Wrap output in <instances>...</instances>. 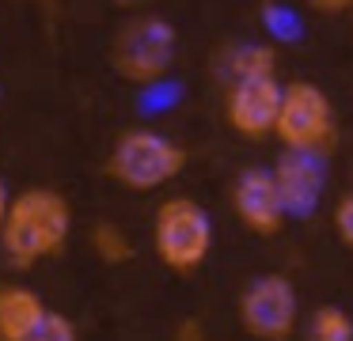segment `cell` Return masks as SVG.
Instances as JSON below:
<instances>
[{"label": "cell", "instance_id": "1", "mask_svg": "<svg viewBox=\"0 0 353 341\" xmlns=\"http://www.w3.org/2000/svg\"><path fill=\"white\" fill-rule=\"evenodd\" d=\"M72 235V209L65 194L50 186H27L12 197L4 227H0V247L12 269H34L46 258H57Z\"/></svg>", "mask_w": 353, "mask_h": 341}, {"label": "cell", "instance_id": "2", "mask_svg": "<svg viewBox=\"0 0 353 341\" xmlns=\"http://www.w3.org/2000/svg\"><path fill=\"white\" fill-rule=\"evenodd\" d=\"M186 167V152L183 144H175L171 136L156 133V129H125L114 141L107 156V174L125 189H148L168 186L171 178H179Z\"/></svg>", "mask_w": 353, "mask_h": 341}, {"label": "cell", "instance_id": "3", "mask_svg": "<svg viewBox=\"0 0 353 341\" xmlns=\"http://www.w3.org/2000/svg\"><path fill=\"white\" fill-rule=\"evenodd\" d=\"M152 250L163 269L194 273L213 250V216L194 197H168L152 216Z\"/></svg>", "mask_w": 353, "mask_h": 341}, {"label": "cell", "instance_id": "4", "mask_svg": "<svg viewBox=\"0 0 353 341\" xmlns=\"http://www.w3.org/2000/svg\"><path fill=\"white\" fill-rule=\"evenodd\" d=\"M179 53V30L163 15H137L110 42V68L125 83H160L171 72Z\"/></svg>", "mask_w": 353, "mask_h": 341}, {"label": "cell", "instance_id": "5", "mask_svg": "<svg viewBox=\"0 0 353 341\" xmlns=\"http://www.w3.org/2000/svg\"><path fill=\"white\" fill-rule=\"evenodd\" d=\"M274 136L285 148L296 152H323L327 156L330 144L338 136L334 125V106H330L327 91L312 80H292L285 83L281 95V114H277Z\"/></svg>", "mask_w": 353, "mask_h": 341}, {"label": "cell", "instance_id": "6", "mask_svg": "<svg viewBox=\"0 0 353 341\" xmlns=\"http://www.w3.org/2000/svg\"><path fill=\"white\" fill-rule=\"evenodd\" d=\"M239 322L259 341H289L300 322V296L285 273H259L239 292Z\"/></svg>", "mask_w": 353, "mask_h": 341}, {"label": "cell", "instance_id": "7", "mask_svg": "<svg viewBox=\"0 0 353 341\" xmlns=\"http://www.w3.org/2000/svg\"><path fill=\"white\" fill-rule=\"evenodd\" d=\"M281 95L285 83L277 76H247V80H232L224 91V121L232 133L243 141H266L277 129V114H281Z\"/></svg>", "mask_w": 353, "mask_h": 341}, {"label": "cell", "instance_id": "8", "mask_svg": "<svg viewBox=\"0 0 353 341\" xmlns=\"http://www.w3.org/2000/svg\"><path fill=\"white\" fill-rule=\"evenodd\" d=\"M232 209H236L239 224L251 235H262V239L277 235L289 220L274 171H262V167H251L232 182Z\"/></svg>", "mask_w": 353, "mask_h": 341}, {"label": "cell", "instance_id": "9", "mask_svg": "<svg viewBox=\"0 0 353 341\" xmlns=\"http://www.w3.org/2000/svg\"><path fill=\"white\" fill-rule=\"evenodd\" d=\"M323 159H327L323 152H296V148H285V156L277 159L274 178L289 216H312L315 212L323 186H327V163Z\"/></svg>", "mask_w": 353, "mask_h": 341}, {"label": "cell", "instance_id": "10", "mask_svg": "<svg viewBox=\"0 0 353 341\" xmlns=\"http://www.w3.org/2000/svg\"><path fill=\"white\" fill-rule=\"evenodd\" d=\"M46 311L50 307L39 292L23 285H0V341H31Z\"/></svg>", "mask_w": 353, "mask_h": 341}, {"label": "cell", "instance_id": "11", "mask_svg": "<svg viewBox=\"0 0 353 341\" xmlns=\"http://www.w3.org/2000/svg\"><path fill=\"white\" fill-rule=\"evenodd\" d=\"M277 68V53L266 42H236L224 45L221 57H216V72L224 80H247V76H270Z\"/></svg>", "mask_w": 353, "mask_h": 341}, {"label": "cell", "instance_id": "12", "mask_svg": "<svg viewBox=\"0 0 353 341\" xmlns=\"http://www.w3.org/2000/svg\"><path fill=\"white\" fill-rule=\"evenodd\" d=\"M307 341H353V318L338 303H323L307 318Z\"/></svg>", "mask_w": 353, "mask_h": 341}, {"label": "cell", "instance_id": "13", "mask_svg": "<svg viewBox=\"0 0 353 341\" xmlns=\"http://www.w3.org/2000/svg\"><path fill=\"white\" fill-rule=\"evenodd\" d=\"M92 247L107 265H125L133 258V239L118 224H110V220H99L92 227Z\"/></svg>", "mask_w": 353, "mask_h": 341}, {"label": "cell", "instance_id": "14", "mask_svg": "<svg viewBox=\"0 0 353 341\" xmlns=\"http://www.w3.org/2000/svg\"><path fill=\"white\" fill-rule=\"evenodd\" d=\"M31 341H80L77 322L61 311H46V318L39 322V330L31 333Z\"/></svg>", "mask_w": 353, "mask_h": 341}, {"label": "cell", "instance_id": "15", "mask_svg": "<svg viewBox=\"0 0 353 341\" xmlns=\"http://www.w3.org/2000/svg\"><path fill=\"white\" fill-rule=\"evenodd\" d=\"M334 231L342 239V247L353 250V189L345 197H338V205H334Z\"/></svg>", "mask_w": 353, "mask_h": 341}, {"label": "cell", "instance_id": "16", "mask_svg": "<svg viewBox=\"0 0 353 341\" xmlns=\"http://www.w3.org/2000/svg\"><path fill=\"white\" fill-rule=\"evenodd\" d=\"M175 341H209V333L198 318H183V322L175 326Z\"/></svg>", "mask_w": 353, "mask_h": 341}, {"label": "cell", "instance_id": "17", "mask_svg": "<svg viewBox=\"0 0 353 341\" xmlns=\"http://www.w3.org/2000/svg\"><path fill=\"white\" fill-rule=\"evenodd\" d=\"M307 4H312L315 12H323V15H338V12H350L353 0H307Z\"/></svg>", "mask_w": 353, "mask_h": 341}, {"label": "cell", "instance_id": "18", "mask_svg": "<svg viewBox=\"0 0 353 341\" xmlns=\"http://www.w3.org/2000/svg\"><path fill=\"white\" fill-rule=\"evenodd\" d=\"M8 205H12V194L4 186V178H0V227H4V216H8Z\"/></svg>", "mask_w": 353, "mask_h": 341}, {"label": "cell", "instance_id": "19", "mask_svg": "<svg viewBox=\"0 0 353 341\" xmlns=\"http://www.w3.org/2000/svg\"><path fill=\"white\" fill-rule=\"evenodd\" d=\"M114 4H125V8H130V4H141V0H114Z\"/></svg>", "mask_w": 353, "mask_h": 341}, {"label": "cell", "instance_id": "20", "mask_svg": "<svg viewBox=\"0 0 353 341\" xmlns=\"http://www.w3.org/2000/svg\"><path fill=\"white\" fill-rule=\"evenodd\" d=\"M350 12H353V8H350Z\"/></svg>", "mask_w": 353, "mask_h": 341}]
</instances>
